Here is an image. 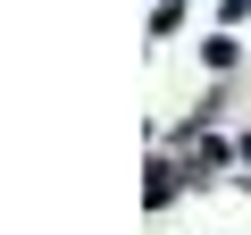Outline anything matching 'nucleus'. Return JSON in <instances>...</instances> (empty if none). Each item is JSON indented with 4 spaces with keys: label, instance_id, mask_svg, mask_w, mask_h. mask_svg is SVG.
I'll use <instances>...</instances> for the list:
<instances>
[{
    "label": "nucleus",
    "instance_id": "obj_1",
    "mask_svg": "<svg viewBox=\"0 0 251 235\" xmlns=\"http://www.w3.org/2000/svg\"><path fill=\"white\" fill-rule=\"evenodd\" d=\"M201 59H209V67H218V76H226V67H234V59H243V42H234V34H209V42H201Z\"/></svg>",
    "mask_w": 251,
    "mask_h": 235
},
{
    "label": "nucleus",
    "instance_id": "obj_2",
    "mask_svg": "<svg viewBox=\"0 0 251 235\" xmlns=\"http://www.w3.org/2000/svg\"><path fill=\"white\" fill-rule=\"evenodd\" d=\"M168 202H176V168L159 160V168H151V210H168Z\"/></svg>",
    "mask_w": 251,
    "mask_h": 235
},
{
    "label": "nucleus",
    "instance_id": "obj_3",
    "mask_svg": "<svg viewBox=\"0 0 251 235\" xmlns=\"http://www.w3.org/2000/svg\"><path fill=\"white\" fill-rule=\"evenodd\" d=\"M243 160H251V143H243Z\"/></svg>",
    "mask_w": 251,
    "mask_h": 235
}]
</instances>
